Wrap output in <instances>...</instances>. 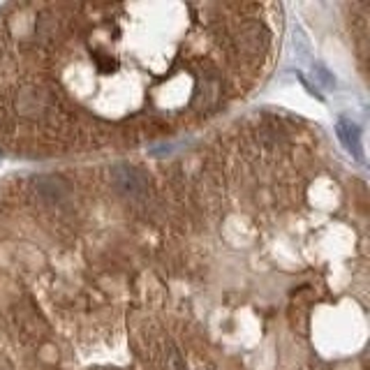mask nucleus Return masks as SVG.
Listing matches in <instances>:
<instances>
[{"mask_svg":"<svg viewBox=\"0 0 370 370\" xmlns=\"http://www.w3.org/2000/svg\"><path fill=\"white\" fill-rule=\"evenodd\" d=\"M109 181H111V187L116 190L123 199H128L130 204L148 208V204L153 202V185H150V178L141 167L113 165L109 169Z\"/></svg>","mask_w":370,"mask_h":370,"instance_id":"obj_1","label":"nucleus"},{"mask_svg":"<svg viewBox=\"0 0 370 370\" xmlns=\"http://www.w3.org/2000/svg\"><path fill=\"white\" fill-rule=\"evenodd\" d=\"M271 49V31L257 19L243 21L232 35V53L239 56L245 65L257 68V63Z\"/></svg>","mask_w":370,"mask_h":370,"instance_id":"obj_2","label":"nucleus"},{"mask_svg":"<svg viewBox=\"0 0 370 370\" xmlns=\"http://www.w3.org/2000/svg\"><path fill=\"white\" fill-rule=\"evenodd\" d=\"M12 107L21 118L28 120H44L56 113V93L51 86L42 81L24 83L12 98Z\"/></svg>","mask_w":370,"mask_h":370,"instance_id":"obj_3","label":"nucleus"},{"mask_svg":"<svg viewBox=\"0 0 370 370\" xmlns=\"http://www.w3.org/2000/svg\"><path fill=\"white\" fill-rule=\"evenodd\" d=\"M222 95H225L222 74H217L211 68H202V74H197V79L192 83V93H190L192 109L199 113L213 111L220 107Z\"/></svg>","mask_w":370,"mask_h":370,"instance_id":"obj_4","label":"nucleus"},{"mask_svg":"<svg viewBox=\"0 0 370 370\" xmlns=\"http://www.w3.org/2000/svg\"><path fill=\"white\" fill-rule=\"evenodd\" d=\"M33 197L44 208H65L72 199V185L61 174H40L33 178Z\"/></svg>","mask_w":370,"mask_h":370,"instance_id":"obj_5","label":"nucleus"},{"mask_svg":"<svg viewBox=\"0 0 370 370\" xmlns=\"http://www.w3.org/2000/svg\"><path fill=\"white\" fill-rule=\"evenodd\" d=\"M9 322H12L16 334H21L28 340H37V336L44 334L46 329L42 315L35 308V303L26 297L12 301V306H9Z\"/></svg>","mask_w":370,"mask_h":370,"instance_id":"obj_6","label":"nucleus"},{"mask_svg":"<svg viewBox=\"0 0 370 370\" xmlns=\"http://www.w3.org/2000/svg\"><path fill=\"white\" fill-rule=\"evenodd\" d=\"M336 130H338L340 141H343V146H345L356 160H361V158H364V150H361L364 144H361V130H359L356 123L347 120V118H340L338 125H336Z\"/></svg>","mask_w":370,"mask_h":370,"instance_id":"obj_7","label":"nucleus"},{"mask_svg":"<svg viewBox=\"0 0 370 370\" xmlns=\"http://www.w3.org/2000/svg\"><path fill=\"white\" fill-rule=\"evenodd\" d=\"M315 79H317L324 88H334V86H336L334 74H331V72L324 68V65H315Z\"/></svg>","mask_w":370,"mask_h":370,"instance_id":"obj_8","label":"nucleus"}]
</instances>
